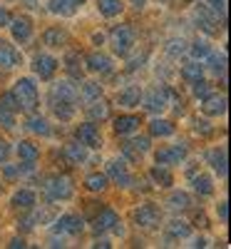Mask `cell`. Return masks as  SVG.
I'll return each mask as SVG.
<instances>
[{
  "label": "cell",
  "instance_id": "cell-1",
  "mask_svg": "<svg viewBox=\"0 0 231 249\" xmlns=\"http://www.w3.org/2000/svg\"><path fill=\"white\" fill-rule=\"evenodd\" d=\"M10 92L15 97L17 112H28L30 115V112L37 110V105H40V90H37L33 77H17Z\"/></svg>",
  "mask_w": 231,
  "mask_h": 249
},
{
  "label": "cell",
  "instance_id": "cell-2",
  "mask_svg": "<svg viewBox=\"0 0 231 249\" xmlns=\"http://www.w3.org/2000/svg\"><path fill=\"white\" fill-rule=\"evenodd\" d=\"M43 190H45V195H48L50 202H67V199H72V195H75V184H72V179L65 177V175H52V177L45 179Z\"/></svg>",
  "mask_w": 231,
  "mask_h": 249
},
{
  "label": "cell",
  "instance_id": "cell-3",
  "mask_svg": "<svg viewBox=\"0 0 231 249\" xmlns=\"http://www.w3.org/2000/svg\"><path fill=\"white\" fill-rule=\"evenodd\" d=\"M110 45H112L115 55L127 57L134 50V45H137V35H134V30L130 25H117L110 33Z\"/></svg>",
  "mask_w": 231,
  "mask_h": 249
},
{
  "label": "cell",
  "instance_id": "cell-4",
  "mask_svg": "<svg viewBox=\"0 0 231 249\" xmlns=\"http://www.w3.org/2000/svg\"><path fill=\"white\" fill-rule=\"evenodd\" d=\"M132 219H134V224L139 227V230H157V227L162 224V210L154 202H144L132 212Z\"/></svg>",
  "mask_w": 231,
  "mask_h": 249
},
{
  "label": "cell",
  "instance_id": "cell-5",
  "mask_svg": "<svg viewBox=\"0 0 231 249\" xmlns=\"http://www.w3.org/2000/svg\"><path fill=\"white\" fill-rule=\"evenodd\" d=\"M142 105H144V110H149L154 115H162L166 107H169V90L159 88V85L149 88L147 92H142Z\"/></svg>",
  "mask_w": 231,
  "mask_h": 249
},
{
  "label": "cell",
  "instance_id": "cell-6",
  "mask_svg": "<svg viewBox=\"0 0 231 249\" xmlns=\"http://www.w3.org/2000/svg\"><path fill=\"white\" fill-rule=\"evenodd\" d=\"M186 157H189L186 142H177V144H169V147H162L154 152V162L162 164V167H174V164L184 162Z\"/></svg>",
  "mask_w": 231,
  "mask_h": 249
},
{
  "label": "cell",
  "instance_id": "cell-7",
  "mask_svg": "<svg viewBox=\"0 0 231 249\" xmlns=\"http://www.w3.org/2000/svg\"><path fill=\"white\" fill-rule=\"evenodd\" d=\"M107 179H112V184L122 187V190H130L134 184V177H132L124 160H110L107 162Z\"/></svg>",
  "mask_w": 231,
  "mask_h": 249
},
{
  "label": "cell",
  "instance_id": "cell-8",
  "mask_svg": "<svg viewBox=\"0 0 231 249\" xmlns=\"http://www.w3.org/2000/svg\"><path fill=\"white\" fill-rule=\"evenodd\" d=\"M75 140L80 142V144H85L87 150H99L102 147V132H99V127L90 120V122H82V124H77V130H75Z\"/></svg>",
  "mask_w": 231,
  "mask_h": 249
},
{
  "label": "cell",
  "instance_id": "cell-9",
  "mask_svg": "<svg viewBox=\"0 0 231 249\" xmlns=\"http://www.w3.org/2000/svg\"><path fill=\"white\" fill-rule=\"evenodd\" d=\"M55 232L57 234H70V237H80L85 232V219L80 214H72V212H65L55 219Z\"/></svg>",
  "mask_w": 231,
  "mask_h": 249
},
{
  "label": "cell",
  "instance_id": "cell-10",
  "mask_svg": "<svg viewBox=\"0 0 231 249\" xmlns=\"http://www.w3.org/2000/svg\"><path fill=\"white\" fill-rule=\"evenodd\" d=\"M50 97L55 100H65V102H80V88L75 85L72 80H57L50 85Z\"/></svg>",
  "mask_w": 231,
  "mask_h": 249
},
{
  "label": "cell",
  "instance_id": "cell-11",
  "mask_svg": "<svg viewBox=\"0 0 231 249\" xmlns=\"http://www.w3.org/2000/svg\"><path fill=\"white\" fill-rule=\"evenodd\" d=\"M57 68H60V62H57L52 55H48V53H37V55L33 57V72H35L40 80H50V77L57 72Z\"/></svg>",
  "mask_w": 231,
  "mask_h": 249
},
{
  "label": "cell",
  "instance_id": "cell-12",
  "mask_svg": "<svg viewBox=\"0 0 231 249\" xmlns=\"http://www.w3.org/2000/svg\"><path fill=\"white\" fill-rule=\"evenodd\" d=\"M10 35L15 43H28V40L33 37V20L28 15H17V18H10Z\"/></svg>",
  "mask_w": 231,
  "mask_h": 249
},
{
  "label": "cell",
  "instance_id": "cell-13",
  "mask_svg": "<svg viewBox=\"0 0 231 249\" xmlns=\"http://www.w3.org/2000/svg\"><path fill=\"white\" fill-rule=\"evenodd\" d=\"M23 65V53L8 40H0V70H15Z\"/></svg>",
  "mask_w": 231,
  "mask_h": 249
},
{
  "label": "cell",
  "instance_id": "cell-14",
  "mask_svg": "<svg viewBox=\"0 0 231 249\" xmlns=\"http://www.w3.org/2000/svg\"><path fill=\"white\" fill-rule=\"evenodd\" d=\"M194 20H197V28L204 30L206 35H216V33H219V20H216V15L209 10L204 3L197 5V10H194Z\"/></svg>",
  "mask_w": 231,
  "mask_h": 249
},
{
  "label": "cell",
  "instance_id": "cell-15",
  "mask_svg": "<svg viewBox=\"0 0 231 249\" xmlns=\"http://www.w3.org/2000/svg\"><path fill=\"white\" fill-rule=\"evenodd\" d=\"M85 65L90 72H97V75H110L115 70V60L104 53H92L85 57Z\"/></svg>",
  "mask_w": 231,
  "mask_h": 249
},
{
  "label": "cell",
  "instance_id": "cell-16",
  "mask_svg": "<svg viewBox=\"0 0 231 249\" xmlns=\"http://www.w3.org/2000/svg\"><path fill=\"white\" fill-rule=\"evenodd\" d=\"M201 112L209 115V117H219L226 112V97L219 95V92H212L209 97L201 100Z\"/></svg>",
  "mask_w": 231,
  "mask_h": 249
},
{
  "label": "cell",
  "instance_id": "cell-17",
  "mask_svg": "<svg viewBox=\"0 0 231 249\" xmlns=\"http://www.w3.org/2000/svg\"><path fill=\"white\" fill-rule=\"evenodd\" d=\"M139 124H142V120L137 117V115H119V117H115V122H112V130L117 132V135H134L137 130H139Z\"/></svg>",
  "mask_w": 231,
  "mask_h": 249
},
{
  "label": "cell",
  "instance_id": "cell-18",
  "mask_svg": "<svg viewBox=\"0 0 231 249\" xmlns=\"http://www.w3.org/2000/svg\"><path fill=\"white\" fill-rule=\"evenodd\" d=\"M189 179H192V190H194L199 197H209V195H214V190H216L214 177L206 175V172H194Z\"/></svg>",
  "mask_w": 231,
  "mask_h": 249
},
{
  "label": "cell",
  "instance_id": "cell-19",
  "mask_svg": "<svg viewBox=\"0 0 231 249\" xmlns=\"http://www.w3.org/2000/svg\"><path fill=\"white\" fill-rule=\"evenodd\" d=\"M48 105L52 110V115L60 120V122H70L75 117V110L77 105L75 102H65V100H55V97H48Z\"/></svg>",
  "mask_w": 231,
  "mask_h": 249
},
{
  "label": "cell",
  "instance_id": "cell-20",
  "mask_svg": "<svg viewBox=\"0 0 231 249\" xmlns=\"http://www.w3.org/2000/svg\"><path fill=\"white\" fill-rule=\"evenodd\" d=\"M206 162L212 164L214 175H219L221 179H226V147H212L206 152Z\"/></svg>",
  "mask_w": 231,
  "mask_h": 249
},
{
  "label": "cell",
  "instance_id": "cell-21",
  "mask_svg": "<svg viewBox=\"0 0 231 249\" xmlns=\"http://www.w3.org/2000/svg\"><path fill=\"white\" fill-rule=\"evenodd\" d=\"M117 222H119V214L112 210V207H104V210L95 217V222H92V230H95V232H110Z\"/></svg>",
  "mask_w": 231,
  "mask_h": 249
},
{
  "label": "cell",
  "instance_id": "cell-22",
  "mask_svg": "<svg viewBox=\"0 0 231 249\" xmlns=\"http://www.w3.org/2000/svg\"><path fill=\"white\" fill-rule=\"evenodd\" d=\"M25 130H28L30 135H40V137H50V132H52L48 117L35 115V112H30V117L25 120Z\"/></svg>",
  "mask_w": 231,
  "mask_h": 249
},
{
  "label": "cell",
  "instance_id": "cell-23",
  "mask_svg": "<svg viewBox=\"0 0 231 249\" xmlns=\"http://www.w3.org/2000/svg\"><path fill=\"white\" fill-rule=\"evenodd\" d=\"M117 102H119L122 107H127V110H132V107H139V102H142V88H139V85H130V88L119 90V95H117Z\"/></svg>",
  "mask_w": 231,
  "mask_h": 249
},
{
  "label": "cell",
  "instance_id": "cell-24",
  "mask_svg": "<svg viewBox=\"0 0 231 249\" xmlns=\"http://www.w3.org/2000/svg\"><path fill=\"white\" fill-rule=\"evenodd\" d=\"M37 204V195L33 192V190H17V192H13V197H10V207L13 210H30V207H35Z\"/></svg>",
  "mask_w": 231,
  "mask_h": 249
},
{
  "label": "cell",
  "instance_id": "cell-25",
  "mask_svg": "<svg viewBox=\"0 0 231 249\" xmlns=\"http://www.w3.org/2000/svg\"><path fill=\"white\" fill-rule=\"evenodd\" d=\"M0 167H3V177H5V179H17V177L30 175V172L35 170V162H17V164H8V162H3Z\"/></svg>",
  "mask_w": 231,
  "mask_h": 249
},
{
  "label": "cell",
  "instance_id": "cell-26",
  "mask_svg": "<svg viewBox=\"0 0 231 249\" xmlns=\"http://www.w3.org/2000/svg\"><path fill=\"white\" fill-rule=\"evenodd\" d=\"M177 132V127H174V122L172 120H164V117H154L152 122H149V135L152 137H172Z\"/></svg>",
  "mask_w": 231,
  "mask_h": 249
},
{
  "label": "cell",
  "instance_id": "cell-27",
  "mask_svg": "<svg viewBox=\"0 0 231 249\" xmlns=\"http://www.w3.org/2000/svg\"><path fill=\"white\" fill-rule=\"evenodd\" d=\"M15 152H17L20 162H37L40 160V147H37L35 142H30V140L17 142L15 144Z\"/></svg>",
  "mask_w": 231,
  "mask_h": 249
},
{
  "label": "cell",
  "instance_id": "cell-28",
  "mask_svg": "<svg viewBox=\"0 0 231 249\" xmlns=\"http://www.w3.org/2000/svg\"><path fill=\"white\" fill-rule=\"evenodd\" d=\"M85 112H87V117L95 122V120H107L110 117V105H107V102H104L102 97H97V100H92V102H87V105H85Z\"/></svg>",
  "mask_w": 231,
  "mask_h": 249
},
{
  "label": "cell",
  "instance_id": "cell-29",
  "mask_svg": "<svg viewBox=\"0 0 231 249\" xmlns=\"http://www.w3.org/2000/svg\"><path fill=\"white\" fill-rule=\"evenodd\" d=\"M48 10L60 18H72L77 10V3L75 0H48Z\"/></svg>",
  "mask_w": 231,
  "mask_h": 249
},
{
  "label": "cell",
  "instance_id": "cell-30",
  "mask_svg": "<svg viewBox=\"0 0 231 249\" xmlns=\"http://www.w3.org/2000/svg\"><path fill=\"white\" fill-rule=\"evenodd\" d=\"M65 157H67L70 164H82L87 160V147H85V144H80L77 140H72V142L65 144Z\"/></svg>",
  "mask_w": 231,
  "mask_h": 249
},
{
  "label": "cell",
  "instance_id": "cell-31",
  "mask_svg": "<svg viewBox=\"0 0 231 249\" xmlns=\"http://www.w3.org/2000/svg\"><path fill=\"white\" fill-rule=\"evenodd\" d=\"M149 177H152V182L157 184V187H172L174 184V175H172V170L169 167H162V164H154V167L149 170Z\"/></svg>",
  "mask_w": 231,
  "mask_h": 249
},
{
  "label": "cell",
  "instance_id": "cell-32",
  "mask_svg": "<svg viewBox=\"0 0 231 249\" xmlns=\"http://www.w3.org/2000/svg\"><path fill=\"white\" fill-rule=\"evenodd\" d=\"M67 30H62V28H48L45 33H43V43L48 45V48H62L67 43Z\"/></svg>",
  "mask_w": 231,
  "mask_h": 249
},
{
  "label": "cell",
  "instance_id": "cell-33",
  "mask_svg": "<svg viewBox=\"0 0 231 249\" xmlns=\"http://www.w3.org/2000/svg\"><path fill=\"white\" fill-rule=\"evenodd\" d=\"M95 5H97V10H99L102 18H117L124 10L122 0H95Z\"/></svg>",
  "mask_w": 231,
  "mask_h": 249
},
{
  "label": "cell",
  "instance_id": "cell-34",
  "mask_svg": "<svg viewBox=\"0 0 231 249\" xmlns=\"http://www.w3.org/2000/svg\"><path fill=\"white\" fill-rule=\"evenodd\" d=\"M206 62H209V70H212L216 77L219 75L224 77V72H226V53L224 50H212L206 55Z\"/></svg>",
  "mask_w": 231,
  "mask_h": 249
},
{
  "label": "cell",
  "instance_id": "cell-35",
  "mask_svg": "<svg viewBox=\"0 0 231 249\" xmlns=\"http://www.w3.org/2000/svg\"><path fill=\"white\" fill-rule=\"evenodd\" d=\"M65 70H67V75L75 77V80L82 77V57H80L77 50H67V55H65Z\"/></svg>",
  "mask_w": 231,
  "mask_h": 249
},
{
  "label": "cell",
  "instance_id": "cell-36",
  "mask_svg": "<svg viewBox=\"0 0 231 249\" xmlns=\"http://www.w3.org/2000/svg\"><path fill=\"white\" fill-rule=\"evenodd\" d=\"M97 97H102V85H99V82H95V80L82 82V88H80V100L87 105V102H92V100H97Z\"/></svg>",
  "mask_w": 231,
  "mask_h": 249
},
{
  "label": "cell",
  "instance_id": "cell-37",
  "mask_svg": "<svg viewBox=\"0 0 231 249\" xmlns=\"http://www.w3.org/2000/svg\"><path fill=\"white\" fill-rule=\"evenodd\" d=\"M166 204H169V210H174V212H186L189 207H192V197L179 190V192H172V195H169Z\"/></svg>",
  "mask_w": 231,
  "mask_h": 249
},
{
  "label": "cell",
  "instance_id": "cell-38",
  "mask_svg": "<svg viewBox=\"0 0 231 249\" xmlns=\"http://www.w3.org/2000/svg\"><path fill=\"white\" fill-rule=\"evenodd\" d=\"M107 187H110L107 175L92 172V175H87V177H85V190H90V192H104Z\"/></svg>",
  "mask_w": 231,
  "mask_h": 249
},
{
  "label": "cell",
  "instance_id": "cell-39",
  "mask_svg": "<svg viewBox=\"0 0 231 249\" xmlns=\"http://www.w3.org/2000/svg\"><path fill=\"white\" fill-rule=\"evenodd\" d=\"M166 232H169V237H174V239H186V237H192V227H189V222H184V219H172L169 227H166Z\"/></svg>",
  "mask_w": 231,
  "mask_h": 249
},
{
  "label": "cell",
  "instance_id": "cell-40",
  "mask_svg": "<svg viewBox=\"0 0 231 249\" xmlns=\"http://www.w3.org/2000/svg\"><path fill=\"white\" fill-rule=\"evenodd\" d=\"M182 77L186 82H197L204 77V65H199V60H192L186 62V65H182Z\"/></svg>",
  "mask_w": 231,
  "mask_h": 249
},
{
  "label": "cell",
  "instance_id": "cell-41",
  "mask_svg": "<svg viewBox=\"0 0 231 249\" xmlns=\"http://www.w3.org/2000/svg\"><path fill=\"white\" fill-rule=\"evenodd\" d=\"M186 53L192 55L194 60H204L209 53H212V45H209V40H206V37H197L194 43L186 48Z\"/></svg>",
  "mask_w": 231,
  "mask_h": 249
},
{
  "label": "cell",
  "instance_id": "cell-42",
  "mask_svg": "<svg viewBox=\"0 0 231 249\" xmlns=\"http://www.w3.org/2000/svg\"><path fill=\"white\" fill-rule=\"evenodd\" d=\"M30 212H33L30 217H25L23 222H20V224H23V230H33L35 224H40V222H50V217H52L48 210H35V207H30Z\"/></svg>",
  "mask_w": 231,
  "mask_h": 249
},
{
  "label": "cell",
  "instance_id": "cell-43",
  "mask_svg": "<svg viewBox=\"0 0 231 249\" xmlns=\"http://www.w3.org/2000/svg\"><path fill=\"white\" fill-rule=\"evenodd\" d=\"M166 55L169 57H179V55H184L186 53V40H182V37H172L169 43H166Z\"/></svg>",
  "mask_w": 231,
  "mask_h": 249
},
{
  "label": "cell",
  "instance_id": "cell-44",
  "mask_svg": "<svg viewBox=\"0 0 231 249\" xmlns=\"http://www.w3.org/2000/svg\"><path fill=\"white\" fill-rule=\"evenodd\" d=\"M214 92V88L209 85V82L201 77V80H197V82H192V95L197 97V100H204V97H209Z\"/></svg>",
  "mask_w": 231,
  "mask_h": 249
},
{
  "label": "cell",
  "instance_id": "cell-45",
  "mask_svg": "<svg viewBox=\"0 0 231 249\" xmlns=\"http://www.w3.org/2000/svg\"><path fill=\"white\" fill-rule=\"evenodd\" d=\"M209 10H212L216 15V20H221V23H226V0H206L204 3Z\"/></svg>",
  "mask_w": 231,
  "mask_h": 249
},
{
  "label": "cell",
  "instance_id": "cell-46",
  "mask_svg": "<svg viewBox=\"0 0 231 249\" xmlns=\"http://www.w3.org/2000/svg\"><path fill=\"white\" fill-rule=\"evenodd\" d=\"M0 124L5 130H13L15 127V110H8L5 105H0Z\"/></svg>",
  "mask_w": 231,
  "mask_h": 249
},
{
  "label": "cell",
  "instance_id": "cell-47",
  "mask_svg": "<svg viewBox=\"0 0 231 249\" xmlns=\"http://www.w3.org/2000/svg\"><path fill=\"white\" fill-rule=\"evenodd\" d=\"M122 155L127 157L130 162H134V164H137V162H139V160L144 157V152H139V150L134 147L132 142H124V144H122Z\"/></svg>",
  "mask_w": 231,
  "mask_h": 249
},
{
  "label": "cell",
  "instance_id": "cell-48",
  "mask_svg": "<svg viewBox=\"0 0 231 249\" xmlns=\"http://www.w3.org/2000/svg\"><path fill=\"white\" fill-rule=\"evenodd\" d=\"M130 142L134 144L139 152H149V147H152V144H149V137H134V140H130Z\"/></svg>",
  "mask_w": 231,
  "mask_h": 249
},
{
  "label": "cell",
  "instance_id": "cell-49",
  "mask_svg": "<svg viewBox=\"0 0 231 249\" xmlns=\"http://www.w3.org/2000/svg\"><path fill=\"white\" fill-rule=\"evenodd\" d=\"M197 135H212L214 132V127H212V124H209L206 120H197Z\"/></svg>",
  "mask_w": 231,
  "mask_h": 249
},
{
  "label": "cell",
  "instance_id": "cell-50",
  "mask_svg": "<svg viewBox=\"0 0 231 249\" xmlns=\"http://www.w3.org/2000/svg\"><path fill=\"white\" fill-rule=\"evenodd\" d=\"M8 157H10V142L0 137V164L8 162Z\"/></svg>",
  "mask_w": 231,
  "mask_h": 249
},
{
  "label": "cell",
  "instance_id": "cell-51",
  "mask_svg": "<svg viewBox=\"0 0 231 249\" xmlns=\"http://www.w3.org/2000/svg\"><path fill=\"white\" fill-rule=\"evenodd\" d=\"M216 214L221 217V222H226V219H229V210H226V202H219V204H216Z\"/></svg>",
  "mask_w": 231,
  "mask_h": 249
},
{
  "label": "cell",
  "instance_id": "cell-52",
  "mask_svg": "<svg viewBox=\"0 0 231 249\" xmlns=\"http://www.w3.org/2000/svg\"><path fill=\"white\" fill-rule=\"evenodd\" d=\"M186 239H189V237H186ZM186 247H209V242H206L204 237H194V239H189Z\"/></svg>",
  "mask_w": 231,
  "mask_h": 249
},
{
  "label": "cell",
  "instance_id": "cell-53",
  "mask_svg": "<svg viewBox=\"0 0 231 249\" xmlns=\"http://www.w3.org/2000/svg\"><path fill=\"white\" fill-rule=\"evenodd\" d=\"M8 23H10V13L5 8H0V28H8Z\"/></svg>",
  "mask_w": 231,
  "mask_h": 249
},
{
  "label": "cell",
  "instance_id": "cell-54",
  "mask_svg": "<svg viewBox=\"0 0 231 249\" xmlns=\"http://www.w3.org/2000/svg\"><path fill=\"white\" fill-rule=\"evenodd\" d=\"M8 247H25V239H23V237H20V239H17V237H13Z\"/></svg>",
  "mask_w": 231,
  "mask_h": 249
},
{
  "label": "cell",
  "instance_id": "cell-55",
  "mask_svg": "<svg viewBox=\"0 0 231 249\" xmlns=\"http://www.w3.org/2000/svg\"><path fill=\"white\" fill-rule=\"evenodd\" d=\"M95 247H104V249H107V247H112V244H110V239H97Z\"/></svg>",
  "mask_w": 231,
  "mask_h": 249
},
{
  "label": "cell",
  "instance_id": "cell-56",
  "mask_svg": "<svg viewBox=\"0 0 231 249\" xmlns=\"http://www.w3.org/2000/svg\"><path fill=\"white\" fill-rule=\"evenodd\" d=\"M132 5H134L137 10H142V8L147 5V0H132Z\"/></svg>",
  "mask_w": 231,
  "mask_h": 249
},
{
  "label": "cell",
  "instance_id": "cell-57",
  "mask_svg": "<svg viewBox=\"0 0 231 249\" xmlns=\"http://www.w3.org/2000/svg\"><path fill=\"white\" fill-rule=\"evenodd\" d=\"M92 40H95V43H99V45H102V43H104V35H102V33H95V35H92Z\"/></svg>",
  "mask_w": 231,
  "mask_h": 249
},
{
  "label": "cell",
  "instance_id": "cell-58",
  "mask_svg": "<svg viewBox=\"0 0 231 249\" xmlns=\"http://www.w3.org/2000/svg\"><path fill=\"white\" fill-rule=\"evenodd\" d=\"M75 3H82V0H75Z\"/></svg>",
  "mask_w": 231,
  "mask_h": 249
},
{
  "label": "cell",
  "instance_id": "cell-59",
  "mask_svg": "<svg viewBox=\"0 0 231 249\" xmlns=\"http://www.w3.org/2000/svg\"><path fill=\"white\" fill-rule=\"evenodd\" d=\"M0 190H3V184H0Z\"/></svg>",
  "mask_w": 231,
  "mask_h": 249
}]
</instances>
